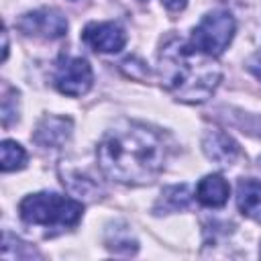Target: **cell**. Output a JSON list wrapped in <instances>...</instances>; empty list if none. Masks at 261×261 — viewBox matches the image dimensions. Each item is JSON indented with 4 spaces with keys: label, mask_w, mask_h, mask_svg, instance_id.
Listing matches in <instances>:
<instances>
[{
    "label": "cell",
    "mask_w": 261,
    "mask_h": 261,
    "mask_svg": "<svg viewBox=\"0 0 261 261\" xmlns=\"http://www.w3.org/2000/svg\"><path fill=\"white\" fill-rule=\"evenodd\" d=\"M96 161L102 175L116 184L145 186L163 171L167 145L157 130L141 122H128L100 139Z\"/></svg>",
    "instance_id": "1"
},
{
    "label": "cell",
    "mask_w": 261,
    "mask_h": 261,
    "mask_svg": "<svg viewBox=\"0 0 261 261\" xmlns=\"http://www.w3.org/2000/svg\"><path fill=\"white\" fill-rule=\"evenodd\" d=\"M157 75L177 102L202 104L216 92L222 69L216 57L202 53L190 41L171 37L157 53Z\"/></svg>",
    "instance_id": "2"
},
{
    "label": "cell",
    "mask_w": 261,
    "mask_h": 261,
    "mask_svg": "<svg viewBox=\"0 0 261 261\" xmlns=\"http://www.w3.org/2000/svg\"><path fill=\"white\" fill-rule=\"evenodd\" d=\"M18 216L29 226L67 230L84 218V204L57 192H35L18 202Z\"/></svg>",
    "instance_id": "3"
},
{
    "label": "cell",
    "mask_w": 261,
    "mask_h": 261,
    "mask_svg": "<svg viewBox=\"0 0 261 261\" xmlns=\"http://www.w3.org/2000/svg\"><path fill=\"white\" fill-rule=\"evenodd\" d=\"M234 33H237L234 16L224 8H216L206 12L200 18V22L192 29L190 43L202 53L218 59L232 43Z\"/></svg>",
    "instance_id": "4"
},
{
    "label": "cell",
    "mask_w": 261,
    "mask_h": 261,
    "mask_svg": "<svg viewBox=\"0 0 261 261\" xmlns=\"http://www.w3.org/2000/svg\"><path fill=\"white\" fill-rule=\"evenodd\" d=\"M53 86L59 94L69 98L86 96L94 86V71L88 59L84 57H61L55 73H53Z\"/></svg>",
    "instance_id": "5"
},
{
    "label": "cell",
    "mask_w": 261,
    "mask_h": 261,
    "mask_svg": "<svg viewBox=\"0 0 261 261\" xmlns=\"http://www.w3.org/2000/svg\"><path fill=\"white\" fill-rule=\"evenodd\" d=\"M16 29L27 37L55 41L67 35L69 24H67V18L57 8H37L18 16Z\"/></svg>",
    "instance_id": "6"
},
{
    "label": "cell",
    "mask_w": 261,
    "mask_h": 261,
    "mask_svg": "<svg viewBox=\"0 0 261 261\" xmlns=\"http://www.w3.org/2000/svg\"><path fill=\"white\" fill-rule=\"evenodd\" d=\"M82 41L96 53H118L126 45V31L114 20L88 22L82 31Z\"/></svg>",
    "instance_id": "7"
},
{
    "label": "cell",
    "mask_w": 261,
    "mask_h": 261,
    "mask_svg": "<svg viewBox=\"0 0 261 261\" xmlns=\"http://www.w3.org/2000/svg\"><path fill=\"white\" fill-rule=\"evenodd\" d=\"M200 145H202L204 155L220 167H232L241 157V145L228 133H224L220 128L204 130Z\"/></svg>",
    "instance_id": "8"
},
{
    "label": "cell",
    "mask_w": 261,
    "mask_h": 261,
    "mask_svg": "<svg viewBox=\"0 0 261 261\" xmlns=\"http://www.w3.org/2000/svg\"><path fill=\"white\" fill-rule=\"evenodd\" d=\"M73 130V120L69 116H57V114H45L35 130H33V143L43 149H59L63 147Z\"/></svg>",
    "instance_id": "9"
},
{
    "label": "cell",
    "mask_w": 261,
    "mask_h": 261,
    "mask_svg": "<svg viewBox=\"0 0 261 261\" xmlns=\"http://www.w3.org/2000/svg\"><path fill=\"white\" fill-rule=\"evenodd\" d=\"M228 196L230 186L220 173L204 175L194 190V200L204 208H222L228 202Z\"/></svg>",
    "instance_id": "10"
},
{
    "label": "cell",
    "mask_w": 261,
    "mask_h": 261,
    "mask_svg": "<svg viewBox=\"0 0 261 261\" xmlns=\"http://www.w3.org/2000/svg\"><path fill=\"white\" fill-rule=\"evenodd\" d=\"M237 208L243 216L261 222V181L255 177H241L237 181Z\"/></svg>",
    "instance_id": "11"
},
{
    "label": "cell",
    "mask_w": 261,
    "mask_h": 261,
    "mask_svg": "<svg viewBox=\"0 0 261 261\" xmlns=\"http://www.w3.org/2000/svg\"><path fill=\"white\" fill-rule=\"evenodd\" d=\"M194 200V194L190 190L188 184H175V186H167L161 190L159 198L153 204V214L161 216V214H173V212H181L188 210L190 204Z\"/></svg>",
    "instance_id": "12"
},
{
    "label": "cell",
    "mask_w": 261,
    "mask_h": 261,
    "mask_svg": "<svg viewBox=\"0 0 261 261\" xmlns=\"http://www.w3.org/2000/svg\"><path fill=\"white\" fill-rule=\"evenodd\" d=\"M104 243L116 255H135L139 251V241L130 234V230L126 226H122V228H114V226L108 228Z\"/></svg>",
    "instance_id": "13"
},
{
    "label": "cell",
    "mask_w": 261,
    "mask_h": 261,
    "mask_svg": "<svg viewBox=\"0 0 261 261\" xmlns=\"http://www.w3.org/2000/svg\"><path fill=\"white\" fill-rule=\"evenodd\" d=\"M0 153H2V171L4 173L18 171V169L27 167L29 155L20 143H16L12 139H4L0 145Z\"/></svg>",
    "instance_id": "14"
},
{
    "label": "cell",
    "mask_w": 261,
    "mask_h": 261,
    "mask_svg": "<svg viewBox=\"0 0 261 261\" xmlns=\"http://www.w3.org/2000/svg\"><path fill=\"white\" fill-rule=\"evenodd\" d=\"M2 257L4 259H33V257H41V253L33 245L16 239L14 234L4 232L2 234Z\"/></svg>",
    "instance_id": "15"
},
{
    "label": "cell",
    "mask_w": 261,
    "mask_h": 261,
    "mask_svg": "<svg viewBox=\"0 0 261 261\" xmlns=\"http://www.w3.org/2000/svg\"><path fill=\"white\" fill-rule=\"evenodd\" d=\"M20 116V94L16 88L4 84L2 90V126L8 128Z\"/></svg>",
    "instance_id": "16"
},
{
    "label": "cell",
    "mask_w": 261,
    "mask_h": 261,
    "mask_svg": "<svg viewBox=\"0 0 261 261\" xmlns=\"http://www.w3.org/2000/svg\"><path fill=\"white\" fill-rule=\"evenodd\" d=\"M71 179H63V184H67V188L71 190V194L75 196H90V198H100V188L94 179L80 175V173H71Z\"/></svg>",
    "instance_id": "17"
},
{
    "label": "cell",
    "mask_w": 261,
    "mask_h": 261,
    "mask_svg": "<svg viewBox=\"0 0 261 261\" xmlns=\"http://www.w3.org/2000/svg\"><path fill=\"white\" fill-rule=\"evenodd\" d=\"M139 2H147V0H139ZM161 4L169 10V12H181L188 6V0H161Z\"/></svg>",
    "instance_id": "18"
},
{
    "label": "cell",
    "mask_w": 261,
    "mask_h": 261,
    "mask_svg": "<svg viewBox=\"0 0 261 261\" xmlns=\"http://www.w3.org/2000/svg\"><path fill=\"white\" fill-rule=\"evenodd\" d=\"M247 67H249V71H251L257 80H261V55H253V57L247 61Z\"/></svg>",
    "instance_id": "19"
},
{
    "label": "cell",
    "mask_w": 261,
    "mask_h": 261,
    "mask_svg": "<svg viewBox=\"0 0 261 261\" xmlns=\"http://www.w3.org/2000/svg\"><path fill=\"white\" fill-rule=\"evenodd\" d=\"M2 41H4V47H2V61H6V57H8V31L2 33Z\"/></svg>",
    "instance_id": "20"
},
{
    "label": "cell",
    "mask_w": 261,
    "mask_h": 261,
    "mask_svg": "<svg viewBox=\"0 0 261 261\" xmlns=\"http://www.w3.org/2000/svg\"><path fill=\"white\" fill-rule=\"evenodd\" d=\"M259 165H261V157H259Z\"/></svg>",
    "instance_id": "21"
},
{
    "label": "cell",
    "mask_w": 261,
    "mask_h": 261,
    "mask_svg": "<svg viewBox=\"0 0 261 261\" xmlns=\"http://www.w3.org/2000/svg\"><path fill=\"white\" fill-rule=\"evenodd\" d=\"M259 255H261V249H259Z\"/></svg>",
    "instance_id": "22"
}]
</instances>
